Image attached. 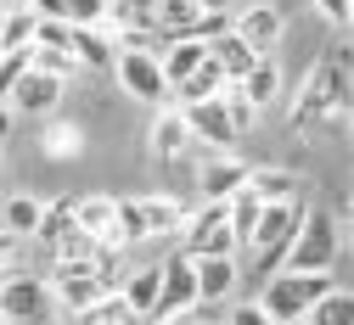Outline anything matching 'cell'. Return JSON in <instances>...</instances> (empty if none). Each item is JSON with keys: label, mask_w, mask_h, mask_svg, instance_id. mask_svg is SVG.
Wrapping results in <instances>:
<instances>
[{"label": "cell", "mask_w": 354, "mask_h": 325, "mask_svg": "<svg viewBox=\"0 0 354 325\" xmlns=\"http://www.w3.org/2000/svg\"><path fill=\"white\" fill-rule=\"evenodd\" d=\"M332 292H337L332 269H281L276 281H264V297H259V303L270 308L281 325H304Z\"/></svg>", "instance_id": "1"}, {"label": "cell", "mask_w": 354, "mask_h": 325, "mask_svg": "<svg viewBox=\"0 0 354 325\" xmlns=\"http://www.w3.org/2000/svg\"><path fill=\"white\" fill-rule=\"evenodd\" d=\"M180 253L186 258H236L242 253V236L231 224V202H197L186 236H180Z\"/></svg>", "instance_id": "2"}, {"label": "cell", "mask_w": 354, "mask_h": 325, "mask_svg": "<svg viewBox=\"0 0 354 325\" xmlns=\"http://www.w3.org/2000/svg\"><path fill=\"white\" fill-rule=\"evenodd\" d=\"M152 141H147V152H152V163H186V157H197V168L208 163V152L197 146V135H192V118H186V107H163L158 118H152Z\"/></svg>", "instance_id": "3"}, {"label": "cell", "mask_w": 354, "mask_h": 325, "mask_svg": "<svg viewBox=\"0 0 354 325\" xmlns=\"http://www.w3.org/2000/svg\"><path fill=\"white\" fill-rule=\"evenodd\" d=\"M6 325H51L62 314L57 286L51 281H34V275H6Z\"/></svg>", "instance_id": "4"}, {"label": "cell", "mask_w": 354, "mask_h": 325, "mask_svg": "<svg viewBox=\"0 0 354 325\" xmlns=\"http://www.w3.org/2000/svg\"><path fill=\"white\" fill-rule=\"evenodd\" d=\"M118 84H124L136 101L158 107V112L174 101V84H169V73H163V57H147V51H124V57H118Z\"/></svg>", "instance_id": "5"}, {"label": "cell", "mask_w": 354, "mask_h": 325, "mask_svg": "<svg viewBox=\"0 0 354 325\" xmlns=\"http://www.w3.org/2000/svg\"><path fill=\"white\" fill-rule=\"evenodd\" d=\"M186 118H192V135H197V146L208 152V157H231L236 152V118H231V101L225 96H214V101H197V107H186Z\"/></svg>", "instance_id": "6"}, {"label": "cell", "mask_w": 354, "mask_h": 325, "mask_svg": "<svg viewBox=\"0 0 354 325\" xmlns=\"http://www.w3.org/2000/svg\"><path fill=\"white\" fill-rule=\"evenodd\" d=\"M337 247H343L337 219L321 213V208H309V224L298 230V242H292V264H287V269H332V264H337Z\"/></svg>", "instance_id": "7"}, {"label": "cell", "mask_w": 354, "mask_h": 325, "mask_svg": "<svg viewBox=\"0 0 354 325\" xmlns=\"http://www.w3.org/2000/svg\"><path fill=\"white\" fill-rule=\"evenodd\" d=\"M304 224H309L304 197H298V202H270V208H264V224L253 230V242H248V253L264 258V253H276V247H292Z\"/></svg>", "instance_id": "8"}, {"label": "cell", "mask_w": 354, "mask_h": 325, "mask_svg": "<svg viewBox=\"0 0 354 325\" xmlns=\"http://www.w3.org/2000/svg\"><path fill=\"white\" fill-rule=\"evenodd\" d=\"M197 303H203L197 258H186V253L163 258V303H158V319H169V314H192Z\"/></svg>", "instance_id": "9"}, {"label": "cell", "mask_w": 354, "mask_h": 325, "mask_svg": "<svg viewBox=\"0 0 354 325\" xmlns=\"http://www.w3.org/2000/svg\"><path fill=\"white\" fill-rule=\"evenodd\" d=\"M326 112H337V62H332V57L315 62V73H309L304 96H298V107H292V124L309 129V124H321Z\"/></svg>", "instance_id": "10"}, {"label": "cell", "mask_w": 354, "mask_h": 325, "mask_svg": "<svg viewBox=\"0 0 354 325\" xmlns=\"http://www.w3.org/2000/svg\"><path fill=\"white\" fill-rule=\"evenodd\" d=\"M248 185H253V168L236 163V152L231 157H208L197 168V202H231L236 191H248Z\"/></svg>", "instance_id": "11"}, {"label": "cell", "mask_w": 354, "mask_h": 325, "mask_svg": "<svg viewBox=\"0 0 354 325\" xmlns=\"http://www.w3.org/2000/svg\"><path fill=\"white\" fill-rule=\"evenodd\" d=\"M62 90H68V79H57V73H46V68H34L23 84L6 90V107H12V112H28V118H46V112H57Z\"/></svg>", "instance_id": "12"}, {"label": "cell", "mask_w": 354, "mask_h": 325, "mask_svg": "<svg viewBox=\"0 0 354 325\" xmlns=\"http://www.w3.org/2000/svg\"><path fill=\"white\" fill-rule=\"evenodd\" d=\"M281 28H287V17H281V6H270V0H259V6H242V12H236V34L253 45L259 57H270V51H276Z\"/></svg>", "instance_id": "13"}, {"label": "cell", "mask_w": 354, "mask_h": 325, "mask_svg": "<svg viewBox=\"0 0 354 325\" xmlns=\"http://www.w3.org/2000/svg\"><path fill=\"white\" fill-rule=\"evenodd\" d=\"M79 224L91 230L102 247H118L124 253V219H118V197H84L79 202Z\"/></svg>", "instance_id": "14"}, {"label": "cell", "mask_w": 354, "mask_h": 325, "mask_svg": "<svg viewBox=\"0 0 354 325\" xmlns=\"http://www.w3.org/2000/svg\"><path fill=\"white\" fill-rule=\"evenodd\" d=\"M225 90H231V73L225 68H219L214 62V51H208V62L180 84V90H174V101H180V107H197V101H214V96H225Z\"/></svg>", "instance_id": "15"}, {"label": "cell", "mask_w": 354, "mask_h": 325, "mask_svg": "<svg viewBox=\"0 0 354 325\" xmlns=\"http://www.w3.org/2000/svg\"><path fill=\"white\" fill-rule=\"evenodd\" d=\"M208 51H214V62H219V68L231 73V84H242V79H248V73H253V68L264 62V57L253 51V45H248V39L236 34V28H231V34H219V39L208 45Z\"/></svg>", "instance_id": "16"}, {"label": "cell", "mask_w": 354, "mask_h": 325, "mask_svg": "<svg viewBox=\"0 0 354 325\" xmlns=\"http://www.w3.org/2000/svg\"><path fill=\"white\" fill-rule=\"evenodd\" d=\"M124 297H129V308H136L141 319H158V303H163V264L136 269V275L124 281Z\"/></svg>", "instance_id": "17"}, {"label": "cell", "mask_w": 354, "mask_h": 325, "mask_svg": "<svg viewBox=\"0 0 354 325\" xmlns=\"http://www.w3.org/2000/svg\"><path fill=\"white\" fill-rule=\"evenodd\" d=\"M73 51H79L84 68H96V73H102V68H113V62L124 57V45H118L113 28H79V34H73Z\"/></svg>", "instance_id": "18"}, {"label": "cell", "mask_w": 354, "mask_h": 325, "mask_svg": "<svg viewBox=\"0 0 354 325\" xmlns=\"http://www.w3.org/2000/svg\"><path fill=\"white\" fill-rule=\"evenodd\" d=\"M141 202H147V219H152V236H186V224L197 213L180 197H141Z\"/></svg>", "instance_id": "19"}, {"label": "cell", "mask_w": 354, "mask_h": 325, "mask_svg": "<svg viewBox=\"0 0 354 325\" xmlns=\"http://www.w3.org/2000/svg\"><path fill=\"white\" fill-rule=\"evenodd\" d=\"M236 258H197V281H203V303H219L236 292Z\"/></svg>", "instance_id": "20"}, {"label": "cell", "mask_w": 354, "mask_h": 325, "mask_svg": "<svg viewBox=\"0 0 354 325\" xmlns=\"http://www.w3.org/2000/svg\"><path fill=\"white\" fill-rule=\"evenodd\" d=\"M39 230H46V202H39V197H12L6 202V242L39 236Z\"/></svg>", "instance_id": "21"}, {"label": "cell", "mask_w": 354, "mask_h": 325, "mask_svg": "<svg viewBox=\"0 0 354 325\" xmlns=\"http://www.w3.org/2000/svg\"><path fill=\"white\" fill-rule=\"evenodd\" d=\"M203 62H208V45H203V39H180V45H169L163 73H169V84H174V90H180V84H186Z\"/></svg>", "instance_id": "22"}, {"label": "cell", "mask_w": 354, "mask_h": 325, "mask_svg": "<svg viewBox=\"0 0 354 325\" xmlns=\"http://www.w3.org/2000/svg\"><path fill=\"white\" fill-rule=\"evenodd\" d=\"M39 17L34 6L28 12H6V23H0V51H28V45H39Z\"/></svg>", "instance_id": "23"}, {"label": "cell", "mask_w": 354, "mask_h": 325, "mask_svg": "<svg viewBox=\"0 0 354 325\" xmlns=\"http://www.w3.org/2000/svg\"><path fill=\"white\" fill-rule=\"evenodd\" d=\"M276 90H281V68H276V57H264V62L242 79V96H248L253 107H270V101H276Z\"/></svg>", "instance_id": "24"}, {"label": "cell", "mask_w": 354, "mask_h": 325, "mask_svg": "<svg viewBox=\"0 0 354 325\" xmlns=\"http://www.w3.org/2000/svg\"><path fill=\"white\" fill-rule=\"evenodd\" d=\"M68 325H141V314L129 308V297H124V292H113L107 303H96L91 314H73Z\"/></svg>", "instance_id": "25"}, {"label": "cell", "mask_w": 354, "mask_h": 325, "mask_svg": "<svg viewBox=\"0 0 354 325\" xmlns=\"http://www.w3.org/2000/svg\"><path fill=\"white\" fill-rule=\"evenodd\" d=\"M113 28H158V0H113Z\"/></svg>", "instance_id": "26"}, {"label": "cell", "mask_w": 354, "mask_h": 325, "mask_svg": "<svg viewBox=\"0 0 354 325\" xmlns=\"http://www.w3.org/2000/svg\"><path fill=\"white\" fill-rule=\"evenodd\" d=\"M253 191L264 202H298V185H292L287 168H253Z\"/></svg>", "instance_id": "27"}, {"label": "cell", "mask_w": 354, "mask_h": 325, "mask_svg": "<svg viewBox=\"0 0 354 325\" xmlns=\"http://www.w3.org/2000/svg\"><path fill=\"white\" fill-rule=\"evenodd\" d=\"M118 219H124V247L152 242V219H147V202L141 197H118Z\"/></svg>", "instance_id": "28"}, {"label": "cell", "mask_w": 354, "mask_h": 325, "mask_svg": "<svg viewBox=\"0 0 354 325\" xmlns=\"http://www.w3.org/2000/svg\"><path fill=\"white\" fill-rule=\"evenodd\" d=\"M73 230H79V202H51V208H46V230H39V242L57 247L62 236H73Z\"/></svg>", "instance_id": "29"}, {"label": "cell", "mask_w": 354, "mask_h": 325, "mask_svg": "<svg viewBox=\"0 0 354 325\" xmlns=\"http://www.w3.org/2000/svg\"><path fill=\"white\" fill-rule=\"evenodd\" d=\"M304 325H354V292H343V286H337V292H332L315 314H309Z\"/></svg>", "instance_id": "30"}, {"label": "cell", "mask_w": 354, "mask_h": 325, "mask_svg": "<svg viewBox=\"0 0 354 325\" xmlns=\"http://www.w3.org/2000/svg\"><path fill=\"white\" fill-rule=\"evenodd\" d=\"M34 51H39V45H28V51H0V84H6V90L34 73Z\"/></svg>", "instance_id": "31"}, {"label": "cell", "mask_w": 354, "mask_h": 325, "mask_svg": "<svg viewBox=\"0 0 354 325\" xmlns=\"http://www.w3.org/2000/svg\"><path fill=\"white\" fill-rule=\"evenodd\" d=\"M34 68H46V73H57V79H73L84 62H79V51H46V45H39V51H34Z\"/></svg>", "instance_id": "32"}, {"label": "cell", "mask_w": 354, "mask_h": 325, "mask_svg": "<svg viewBox=\"0 0 354 325\" xmlns=\"http://www.w3.org/2000/svg\"><path fill=\"white\" fill-rule=\"evenodd\" d=\"M225 101H231V118H236V129L248 135V129L259 124V107H253V101L242 96V84H231V90H225Z\"/></svg>", "instance_id": "33"}, {"label": "cell", "mask_w": 354, "mask_h": 325, "mask_svg": "<svg viewBox=\"0 0 354 325\" xmlns=\"http://www.w3.org/2000/svg\"><path fill=\"white\" fill-rule=\"evenodd\" d=\"M231 325H281L264 303H242V308H231Z\"/></svg>", "instance_id": "34"}, {"label": "cell", "mask_w": 354, "mask_h": 325, "mask_svg": "<svg viewBox=\"0 0 354 325\" xmlns=\"http://www.w3.org/2000/svg\"><path fill=\"white\" fill-rule=\"evenodd\" d=\"M315 12L326 23H354V0H315Z\"/></svg>", "instance_id": "35"}, {"label": "cell", "mask_w": 354, "mask_h": 325, "mask_svg": "<svg viewBox=\"0 0 354 325\" xmlns=\"http://www.w3.org/2000/svg\"><path fill=\"white\" fill-rule=\"evenodd\" d=\"M208 17H236V0H197Z\"/></svg>", "instance_id": "36"}, {"label": "cell", "mask_w": 354, "mask_h": 325, "mask_svg": "<svg viewBox=\"0 0 354 325\" xmlns=\"http://www.w3.org/2000/svg\"><path fill=\"white\" fill-rule=\"evenodd\" d=\"M152 325H203L197 314H169V319H152Z\"/></svg>", "instance_id": "37"}, {"label": "cell", "mask_w": 354, "mask_h": 325, "mask_svg": "<svg viewBox=\"0 0 354 325\" xmlns=\"http://www.w3.org/2000/svg\"><path fill=\"white\" fill-rule=\"evenodd\" d=\"M348 213H354V197H348Z\"/></svg>", "instance_id": "38"}, {"label": "cell", "mask_w": 354, "mask_h": 325, "mask_svg": "<svg viewBox=\"0 0 354 325\" xmlns=\"http://www.w3.org/2000/svg\"><path fill=\"white\" fill-rule=\"evenodd\" d=\"M348 28H354V23H348Z\"/></svg>", "instance_id": "39"}, {"label": "cell", "mask_w": 354, "mask_h": 325, "mask_svg": "<svg viewBox=\"0 0 354 325\" xmlns=\"http://www.w3.org/2000/svg\"><path fill=\"white\" fill-rule=\"evenodd\" d=\"M348 242H354V236H348Z\"/></svg>", "instance_id": "40"}]
</instances>
